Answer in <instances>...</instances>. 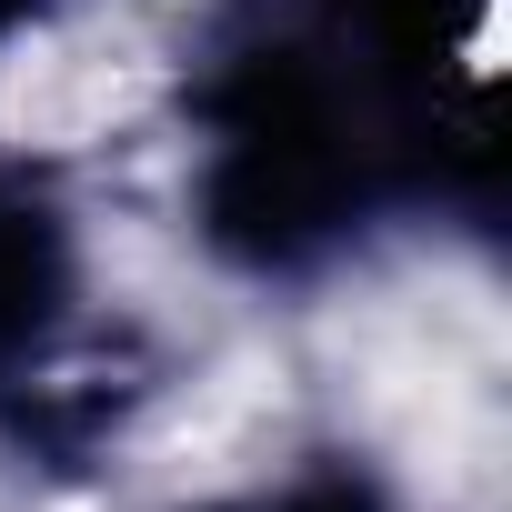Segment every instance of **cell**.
Masks as SVG:
<instances>
[{"label": "cell", "mask_w": 512, "mask_h": 512, "mask_svg": "<svg viewBox=\"0 0 512 512\" xmlns=\"http://www.w3.org/2000/svg\"><path fill=\"white\" fill-rule=\"evenodd\" d=\"M91 272V211L71 201L61 161L0 151V432L11 442L71 402Z\"/></svg>", "instance_id": "2"}, {"label": "cell", "mask_w": 512, "mask_h": 512, "mask_svg": "<svg viewBox=\"0 0 512 512\" xmlns=\"http://www.w3.org/2000/svg\"><path fill=\"white\" fill-rule=\"evenodd\" d=\"M61 11H81V0H0V51H21V41H41Z\"/></svg>", "instance_id": "3"}, {"label": "cell", "mask_w": 512, "mask_h": 512, "mask_svg": "<svg viewBox=\"0 0 512 512\" xmlns=\"http://www.w3.org/2000/svg\"><path fill=\"white\" fill-rule=\"evenodd\" d=\"M492 0H211L171 61L181 231L251 292H312L492 211Z\"/></svg>", "instance_id": "1"}]
</instances>
